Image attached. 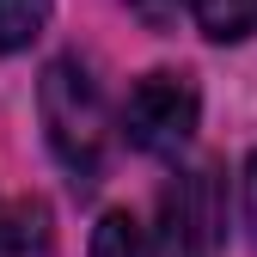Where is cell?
Listing matches in <instances>:
<instances>
[{
	"instance_id": "obj_7",
	"label": "cell",
	"mask_w": 257,
	"mask_h": 257,
	"mask_svg": "<svg viewBox=\"0 0 257 257\" xmlns=\"http://www.w3.org/2000/svg\"><path fill=\"white\" fill-rule=\"evenodd\" d=\"M239 220H245V239L257 251V147L245 153V172H239Z\"/></svg>"
},
{
	"instance_id": "obj_5",
	"label": "cell",
	"mask_w": 257,
	"mask_h": 257,
	"mask_svg": "<svg viewBox=\"0 0 257 257\" xmlns=\"http://www.w3.org/2000/svg\"><path fill=\"white\" fill-rule=\"evenodd\" d=\"M49 13H55V0H0V55L31 49L49 31Z\"/></svg>"
},
{
	"instance_id": "obj_6",
	"label": "cell",
	"mask_w": 257,
	"mask_h": 257,
	"mask_svg": "<svg viewBox=\"0 0 257 257\" xmlns=\"http://www.w3.org/2000/svg\"><path fill=\"white\" fill-rule=\"evenodd\" d=\"M190 13H196L202 37L214 43H239L257 31V0H190Z\"/></svg>"
},
{
	"instance_id": "obj_3",
	"label": "cell",
	"mask_w": 257,
	"mask_h": 257,
	"mask_svg": "<svg viewBox=\"0 0 257 257\" xmlns=\"http://www.w3.org/2000/svg\"><path fill=\"white\" fill-rule=\"evenodd\" d=\"M220 227H227V208H220V184L208 166L184 172L166 190V251L172 257H208Z\"/></svg>"
},
{
	"instance_id": "obj_2",
	"label": "cell",
	"mask_w": 257,
	"mask_h": 257,
	"mask_svg": "<svg viewBox=\"0 0 257 257\" xmlns=\"http://www.w3.org/2000/svg\"><path fill=\"white\" fill-rule=\"evenodd\" d=\"M196 122H202V92H196V80L184 68L141 74L135 92H128V104H122L128 141L141 153H153V159H178L190 147V135H196Z\"/></svg>"
},
{
	"instance_id": "obj_4",
	"label": "cell",
	"mask_w": 257,
	"mask_h": 257,
	"mask_svg": "<svg viewBox=\"0 0 257 257\" xmlns=\"http://www.w3.org/2000/svg\"><path fill=\"white\" fill-rule=\"evenodd\" d=\"M153 227L141 214H128V208H110L98 214V227H92V251L86 257H153Z\"/></svg>"
},
{
	"instance_id": "obj_8",
	"label": "cell",
	"mask_w": 257,
	"mask_h": 257,
	"mask_svg": "<svg viewBox=\"0 0 257 257\" xmlns=\"http://www.w3.org/2000/svg\"><path fill=\"white\" fill-rule=\"evenodd\" d=\"M184 7H190V0H128V13H135L147 31H172L184 19Z\"/></svg>"
},
{
	"instance_id": "obj_1",
	"label": "cell",
	"mask_w": 257,
	"mask_h": 257,
	"mask_svg": "<svg viewBox=\"0 0 257 257\" xmlns=\"http://www.w3.org/2000/svg\"><path fill=\"white\" fill-rule=\"evenodd\" d=\"M37 110H43V135H49V153L61 159V172L80 190H92L104 172V153H110V110H104L92 68L74 55L49 61L37 80Z\"/></svg>"
}]
</instances>
